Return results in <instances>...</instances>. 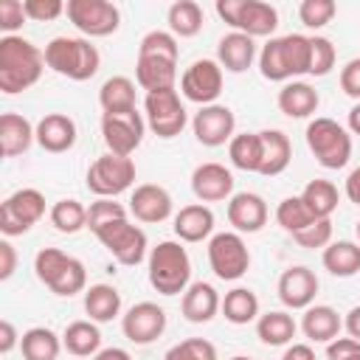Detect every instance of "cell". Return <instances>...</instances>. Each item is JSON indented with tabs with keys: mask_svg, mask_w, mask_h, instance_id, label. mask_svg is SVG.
I'll return each instance as SVG.
<instances>
[{
	"mask_svg": "<svg viewBox=\"0 0 360 360\" xmlns=\"http://www.w3.org/2000/svg\"><path fill=\"white\" fill-rule=\"evenodd\" d=\"M42 68H45V53L34 42L17 34L0 39V90L6 96L34 87L42 76Z\"/></svg>",
	"mask_w": 360,
	"mask_h": 360,
	"instance_id": "6da1fadb",
	"label": "cell"
},
{
	"mask_svg": "<svg viewBox=\"0 0 360 360\" xmlns=\"http://www.w3.org/2000/svg\"><path fill=\"white\" fill-rule=\"evenodd\" d=\"M42 53H45V65L53 73L68 76L73 82L93 79L98 73V65H101L96 45L84 37H53Z\"/></svg>",
	"mask_w": 360,
	"mask_h": 360,
	"instance_id": "7a4b0ae2",
	"label": "cell"
},
{
	"mask_svg": "<svg viewBox=\"0 0 360 360\" xmlns=\"http://www.w3.org/2000/svg\"><path fill=\"white\" fill-rule=\"evenodd\" d=\"M149 284L160 295H180L191 284V259L180 242H158L149 250Z\"/></svg>",
	"mask_w": 360,
	"mask_h": 360,
	"instance_id": "3957f363",
	"label": "cell"
},
{
	"mask_svg": "<svg viewBox=\"0 0 360 360\" xmlns=\"http://www.w3.org/2000/svg\"><path fill=\"white\" fill-rule=\"evenodd\" d=\"M34 270H37V278L56 295L70 298V295L82 292L87 284L84 264L59 248H42L34 259Z\"/></svg>",
	"mask_w": 360,
	"mask_h": 360,
	"instance_id": "277c9868",
	"label": "cell"
},
{
	"mask_svg": "<svg viewBox=\"0 0 360 360\" xmlns=\"http://www.w3.org/2000/svg\"><path fill=\"white\" fill-rule=\"evenodd\" d=\"M307 146L323 169H343L352 158V135L332 118H315L307 124Z\"/></svg>",
	"mask_w": 360,
	"mask_h": 360,
	"instance_id": "5b68a950",
	"label": "cell"
},
{
	"mask_svg": "<svg viewBox=\"0 0 360 360\" xmlns=\"http://www.w3.org/2000/svg\"><path fill=\"white\" fill-rule=\"evenodd\" d=\"M217 14L248 37H270L278 28V11L264 0H217Z\"/></svg>",
	"mask_w": 360,
	"mask_h": 360,
	"instance_id": "8992f818",
	"label": "cell"
},
{
	"mask_svg": "<svg viewBox=\"0 0 360 360\" xmlns=\"http://www.w3.org/2000/svg\"><path fill=\"white\" fill-rule=\"evenodd\" d=\"M208 264L217 278L222 281H236L248 273L250 267V250L236 231H222L208 239Z\"/></svg>",
	"mask_w": 360,
	"mask_h": 360,
	"instance_id": "52a82bcc",
	"label": "cell"
},
{
	"mask_svg": "<svg viewBox=\"0 0 360 360\" xmlns=\"http://www.w3.org/2000/svg\"><path fill=\"white\" fill-rule=\"evenodd\" d=\"M135 183V163L132 158H121V155H101L90 163L87 169V188L96 197H118L124 194L129 186Z\"/></svg>",
	"mask_w": 360,
	"mask_h": 360,
	"instance_id": "ba28073f",
	"label": "cell"
},
{
	"mask_svg": "<svg viewBox=\"0 0 360 360\" xmlns=\"http://www.w3.org/2000/svg\"><path fill=\"white\" fill-rule=\"evenodd\" d=\"M45 217V197L37 188H20L0 205V231L6 236H22Z\"/></svg>",
	"mask_w": 360,
	"mask_h": 360,
	"instance_id": "9c48e42d",
	"label": "cell"
},
{
	"mask_svg": "<svg viewBox=\"0 0 360 360\" xmlns=\"http://www.w3.org/2000/svg\"><path fill=\"white\" fill-rule=\"evenodd\" d=\"M65 14L84 37H110L121 25V11L110 0H68Z\"/></svg>",
	"mask_w": 360,
	"mask_h": 360,
	"instance_id": "30bf717a",
	"label": "cell"
},
{
	"mask_svg": "<svg viewBox=\"0 0 360 360\" xmlns=\"http://www.w3.org/2000/svg\"><path fill=\"white\" fill-rule=\"evenodd\" d=\"M96 239L112 253V259L118 264L135 267L146 256V233L138 225H132L129 219H118V222L104 225L101 231H96Z\"/></svg>",
	"mask_w": 360,
	"mask_h": 360,
	"instance_id": "8fae6325",
	"label": "cell"
},
{
	"mask_svg": "<svg viewBox=\"0 0 360 360\" xmlns=\"http://www.w3.org/2000/svg\"><path fill=\"white\" fill-rule=\"evenodd\" d=\"M143 110H146V124L158 138H174L183 132L188 115L186 107L177 96V90H158V93H146L143 98Z\"/></svg>",
	"mask_w": 360,
	"mask_h": 360,
	"instance_id": "7c38bea8",
	"label": "cell"
},
{
	"mask_svg": "<svg viewBox=\"0 0 360 360\" xmlns=\"http://www.w3.org/2000/svg\"><path fill=\"white\" fill-rule=\"evenodd\" d=\"M180 93L188 101L200 104V107L217 104V98L222 93V68H219V62H214V59L191 62L180 76Z\"/></svg>",
	"mask_w": 360,
	"mask_h": 360,
	"instance_id": "4fadbf2b",
	"label": "cell"
},
{
	"mask_svg": "<svg viewBox=\"0 0 360 360\" xmlns=\"http://www.w3.org/2000/svg\"><path fill=\"white\" fill-rule=\"evenodd\" d=\"M143 118L138 110H129V112H104L101 115V135H104V143L112 155H121V158H129L141 141H143Z\"/></svg>",
	"mask_w": 360,
	"mask_h": 360,
	"instance_id": "5bb4252c",
	"label": "cell"
},
{
	"mask_svg": "<svg viewBox=\"0 0 360 360\" xmlns=\"http://www.w3.org/2000/svg\"><path fill=\"white\" fill-rule=\"evenodd\" d=\"M121 329H124V338L127 340H132L135 346H146V343H152V340H158L163 335V329H166V312L155 301L132 304L127 309V315L121 318Z\"/></svg>",
	"mask_w": 360,
	"mask_h": 360,
	"instance_id": "9a60e30c",
	"label": "cell"
},
{
	"mask_svg": "<svg viewBox=\"0 0 360 360\" xmlns=\"http://www.w3.org/2000/svg\"><path fill=\"white\" fill-rule=\"evenodd\" d=\"M233 127H236V115H233V110L225 107V104L200 107V112H197L194 121H191L194 138H197L202 146H222V143H231Z\"/></svg>",
	"mask_w": 360,
	"mask_h": 360,
	"instance_id": "2e32d148",
	"label": "cell"
},
{
	"mask_svg": "<svg viewBox=\"0 0 360 360\" xmlns=\"http://www.w3.org/2000/svg\"><path fill=\"white\" fill-rule=\"evenodd\" d=\"M318 276L304 267V264H295V267H287L278 278V298L287 309H307L312 307L315 295H318Z\"/></svg>",
	"mask_w": 360,
	"mask_h": 360,
	"instance_id": "e0dca14e",
	"label": "cell"
},
{
	"mask_svg": "<svg viewBox=\"0 0 360 360\" xmlns=\"http://www.w3.org/2000/svg\"><path fill=\"white\" fill-rule=\"evenodd\" d=\"M191 191L200 202H222L233 197V174L222 163H200L191 172Z\"/></svg>",
	"mask_w": 360,
	"mask_h": 360,
	"instance_id": "ac0fdd59",
	"label": "cell"
},
{
	"mask_svg": "<svg viewBox=\"0 0 360 360\" xmlns=\"http://www.w3.org/2000/svg\"><path fill=\"white\" fill-rule=\"evenodd\" d=\"M129 211L138 222H163L172 217V194L158 186V183H143V186H135L132 197H129Z\"/></svg>",
	"mask_w": 360,
	"mask_h": 360,
	"instance_id": "d6986e66",
	"label": "cell"
},
{
	"mask_svg": "<svg viewBox=\"0 0 360 360\" xmlns=\"http://www.w3.org/2000/svg\"><path fill=\"white\" fill-rule=\"evenodd\" d=\"M228 222L236 233H259L267 222V202L253 191H239L228 200Z\"/></svg>",
	"mask_w": 360,
	"mask_h": 360,
	"instance_id": "ffe728a7",
	"label": "cell"
},
{
	"mask_svg": "<svg viewBox=\"0 0 360 360\" xmlns=\"http://www.w3.org/2000/svg\"><path fill=\"white\" fill-rule=\"evenodd\" d=\"M37 143L45 152H68L76 143V121L65 112H48L37 124Z\"/></svg>",
	"mask_w": 360,
	"mask_h": 360,
	"instance_id": "44dd1931",
	"label": "cell"
},
{
	"mask_svg": "<svg viewBox=\"0 0 360 360\" xmlns=\"http://www.w3.org/2000/svg\"><path fill=\"white\" fill-rule=\"evenodd\" d=\"M222 301H219V292L214 290V284L208 281H194L188 284V290L183 292V318L191 321V323H208L217 312H219Z\"/></svg>",
	"mask_w": 360,
	"mask_h": 360,
	"instance_id": "7402d4cb",
	"label": "cell"
},
{
	"mask_svg": "<svg viewBox=\"0 0 360 360\" xmlns=\"http://www.w3.org/2000/svg\"><path fill=\"white\" fill-rule=\"evenodd\" d=\"M253 59H256V42H253V37H248L242 31L225 34L217 45V62H219V68H225L231 73L248 70L253 65Z\"/></svg>",
	"mask_w": 360,
	"mask_h": 360,
	"instance_id": "603a6c76",
	"label": "cell"
},
{
	"mask_svg": "<svg viewBox=\"0 0 360 360\" xmlns=\"http://www.w3.org/2000/svg\"><path fill=\"white\" fill-rule=\"evenodd\" d=\"M34 141H37V127H31L28 118H22L17 112L0 115V155L3 158L22 155Z\"/></svg>",
	"mask_w": 360,
	"mask_h": 360,
	"instance_id": "cb8c5ba5",
	"label": "cell"
},
{
	"mask_svg": "<svg viewBox=\"0 0 360 360\" xmlns=\"http://www.w3.org/2000/svg\"><path fill=\"white\" fill-rule=\"evenodd\" d=\"M174 233L183 242H202L214 233V211L202 202L183 205L174 214Z\"/></svg>",
	"mask_w": 360,
	"mask_h": 360,
	"instance_id": "d4e9b609",
	"label": "cell"
},
{
	"mask_svg": "<svg viewBox=\"0 0 360 360\" xmlns=\"http://www.w3.org/2000/svg\"><path fill=\"white\" fill-rule=\"evenodd\" d=\"M135 79H138V84H141L146 93L174 90V82H177V62L160 59V56H138Z\"/></svg>",
	"mask_w": 360,
	"mask_h": 360,
	"instance_id": "484cf974",
	"label": "cell"
},
{
	"mask_svg": "<svg viewBox=\"0 0 360 360\" xmlns=\"http://www.w3.org/2000/svg\"><path fill=\"white\" fill-rule=\"evenodd\" d=\"M340 315L326 307V304H315V307H307L304 309V318H301V332L312 340V343H332L335 338H340Z\"/></svg>",
	"mask_w": 360,
	"mask_h": 360,
	"instance_id": "4316f807",
	"label": "cell"
},
{
	"mask_svg": "<svg viewBox=\"0 0 360 360\" xmlns=\"http://www.w3.org/2000/svg\"><path fill=\"white\" fill-rule=\"evenodd\" d=\"M318 104H321L318 90L307 82H287L278 90V110L287 118H309L318 110Z\"/></svg>",
	"mask_w": 360,
	"mask_h": 360,
	"instance_id": "83f0119b",
	"label": "cell"
},
{
	"mask_svg": "<svg viewBox=\"0 0 360 360\" xmlns=\"http://www.w3.org/2000/svg\"><path fill=\"white\" fill-rule=\"evenodd\" d=\"M259 135H262V146H264L259 174H264V177H276V174H281V172L290 166L292 143H290V138H287L281 129H262Z\"/></svg>",
	"mask_w": 360,
	"mask_h": 360,
	"instance_id": "f1b7e54d",
	"label": "cell"
},
{
	"mask_svg": "<svg viewBox=\"0 0 360 360\" xmlns=\"http://www.w3.org/2000/svg\"><path fill=\"white\" fill-rule=\"evenodd\" d=\"M84 312L93 323H107L121 312V292L112 284H93L84 290Z\"/></svg>",
	"mask_w": 360,
	"mask_h": 360,
	"instance_id": "f546056e",
	"label": "cell"
},
{
	"mask_svg": "<svg viewBox=\"0 0 360 360\" xmlns=\"http://www.w3.org/2000/svg\"><path fill=\"white\" fill-rule=\"evenodd\" d=\"M298 197L304 200V205L309 208V214H312L315 219H329V217L335 214L338 202H340L338 186H335V183H329V180H321V177L309 180Z\"/></svg>",
	"mask_w": 360,
	"mask_h": 360,
	"instance_id": "4dcf8cb0",
	"label": "cell"
},
{
	"mask_svg": "<svg viewBox=\"0 0 360 360\" xmlns=\"http://www.w3.org/2000/svg\"><path fill=\"white\" fill-rule=\"evenodd\" d=\"M295 329H298V326H295L292 315L284 312V309L264 312V315H259V321H256V335H259V340L267 343V346H287V343L295 338Z\"/></svg>",
	"mask_w": 360,
	"mask_h": 360,
	"instance_id": "1f68e13d",
	"label": "cell"
},
{
	"mask_svg": "<svg viewBox=\"0 0 360 360\" xmlns=\"http://www.w3.org/2000/svg\"><path fill=\"white\" fill-rule=\"evenodd\" d=\"M62 346L76 357H93L101 352V332L93 321H73L62 335Z\"/></svg>",
	"mask_w": 360,
	"mask_h": 360,
	"instance_id": "d6a6232c",
	"label": "cell"
},
{
	"mask_svg": "<svg viewBox=\"0 0 360 360\" xmlns=\"http://www.w3.org/2000/svg\"><path fill=\"white\" fill-rule=\"evenodd\" d=\"M323 267L338 276V278H349L354 273H360V245L357 242H329L323 248Z\"/></svg>",
	"mask_w": 360,
	"mask_h": 360,
	"instance_id": "836d02e7",
	"label": "cell"
},
{
	"mask_svg": "<svg viewBox=\"0 0 360 360\" xmlns=\"http://www.w3.org/2000/svg\"><path fill=\"white\" fill-rule=\"evenodd\" d=\"M98 104L104 112H129L135 110V84L127 76H110L98 90Z\"/></svg>",
	"mask_w": 360,
	"mask_h": 360,
	"instance_id": "e575fe53",
	"label": "cell"
},
{
	"mask_svg": "<svg viewBox=\"0 0 360 360\" xmlns=\"http://www.w3.org/2000/svg\"><path fill=\"white\" fill-rule=\"evenodd\" d=\"M262 155H264V146H262V135L259 132L233 135L231 143H228V158L242 172H259L262 169Z\"/></svg>",
	"mask_w": 360,
	"mask_h": 360,
	"instance_id": "d590c367",
	"label": "cell"
},
{
	"mask_svg": "<svg viewBox=\"0 0 360 360\" xmlns=\"http://www.w3.org/2000/svg\"><path fill=\"white\" fill-rule=\"evenodd\" d=\"M219 309H222L225 321H231L236 326H245V323H250V321L259 318V298L248 287H233L231 292H225Z\"/></svg>",
	"mask_w": 360,
	"mask_h": 360,
	"instance_id": "8d00e7d4",
	"label": "cell"
},
{
	"mask_svg": "<svg viewBox=\"0 0 360 360\" xmlns=\"http://www.w3.org/2000/svg\"><path fill=\"white\" fill-rule=\"evenodd\" d=\"M20 349H22L25 360H56L59 349H62V340L48 326H34V329L22 332Z\"/></svg>",
	"mask_w": 360,
	"mask_h": 360,
	"instance_id": "74e56055",
	"label": "cell"
},
{
	"mask_svg": "<svg viewBox=\"0 0 360 360\" xmlns=\"http://www.w3.org/2000/svg\"><path fill=\"white\" fill-rule=\"evenodd\" d=\"M169 31L174 37H197L202 31V8L194 0H177L169 6Z\"/></svg>",
	"mask_w": 360,
	"mask_h": 360,
	"instance_id": "f35d334b",
	"label": "cell"
},
{
	"mask_svg": "<svg viewBox=\"0 0 360 360\" xmlns=\"http://www.w3.org/2000/svg\"><path fill=\"white\" fill-rule=\"evenodd\" d=\"M276 222L287 231V233H301L304 228H309L312 222H315V217L309 214V208L304 205V200L301 197H284L281 202H278V208H276Z\"/></svg>",
	"mask_w": 360,
	"mask_h": 360,
	"instance_id": "ab89813d",
	"label": "cell"
},
{
	"mask_svg": "<svg viewBox=\"0 0 360 360\" xmlns=\"http://www.w3.org/2000/svg\"><path fill=\"white\" fill-rule=\"evenodd\" d=\"M51 222L62 233H79L87 228V208L79 200H59L51 208Z\"/></svg>",
	"mask_w": 360,
	"mask_h": 360,
	"instance_id": "60d3db41",
	"label": "cell"
},
{
	"mask_svg": "<svg viewBox=\"0 0 360 360\" xmlns=\"http://www.w3.org/2000/svg\"><path fill=\"white\" fill-rule=\"evenodd\" d=\"M259 70H262V76L270 79V82H287V79H290L281 37H270V39H267V45H264L262 53H259Z\"/></svg>",
	"mask_w": 360,
	"mask_h": 360,
	"instance_id": "b9f144b4",
	"label": "cell"
},
{
	"mask_svg": "<svg viewBox=\"0 0 360 360\" xmlns=\"http://www.w3.org/2000/svg\"><path fill=\"white\" fill-rule=\"evenodd\" d=\"M281 45H284V59H287L290 76L309 73V53H312L309 37H304V34H287V37H281Z\"/></svg>",
	"mask_w": 360,
	"mask_h": 360,
	"instance_id": "7bdbcfd3",
	"label": "cell"
},
{
	"mask_svg": "<svg viewBox=\"0 0 360 360\" xmlns=\"http://www.w3.org/2000/svg\"><path fill=\"white\" fill-rule=\"evenodd\" d=\"M177 39L172 31H149L143 39H141V48H138V56H160V59H172L177 62Z\"/></svg>",
	"mask_w": 360,
	"mask_h": 360,
	"instance_id": "ee69618b",
	"label": "cell"
},
{
	"mask_svg": "<svg viewBox=\"0 0 360 360\" xmlns=\"http://www.w3.org/2000/svg\"><path fill=\"white\" fill-rule=\"evenodd\" d=\"M118 219H127V208H124L121 202L110 200V197H98V200L90 202V208H87V228H90L93 233L101 231V228L110 225V222H118Z\"/></svg>",
	"mask_w": 360,
	"mask_h": 360,
	"instance_id": "f6af8a7d",
	"label": "cell"
},
{
	"mask_svg": "<svg viewBox=\"0 0 360 360\" xmlns=\"http://www.w3.org/2000/svg\"><path fill=\"white\" fill-rule=\"evenodd\" d=\"M163 360H217V349L205 338H188L177 346H172Z\"/></svg>",
	"mask_w": 360,
	"mask_h": 360,
	"instance_id": "bcb514c9",
	"label": "cell"
},
{
	"mask_svg": "<svg viewBox=\"0 0 360 360\" xmlns=\"http://www.w3.org/2000/svg\"><path fill=\"white\" fill-rule=\"evenodd\" d=\"M338 14V6L332 0H304L298 6V20L307 28H323L326 22H332V17Z\"/></svg>",
	"mask_w": 360,
	"mask_h": 360,
	"instance_id": "7dc6e473",
	"label": "cell"
},
{
	"mask_svg": "<svg viewBox=\"0 0 360 360\" xmlns=\"http://www.w3.org/2000/svg\"><path fill=\"white\" fill-rule=\"evenodd\" d=\"M309 45H312V53H309V76H326L332 68H335V45L332 39L326 37H309Z\"/></svg>",
	"mask_w": 360,
	"mask_h": 360,
	"instance_id": "c3c4849f",
	"label": "cell"
},
{
	"mask_svg": "<svg viewBox=\"0 0 360 360\" xmlns=\"http://www.w3.org/2000/svg\"><path fill=\"white\" fill-rule=\"evenodd\" d=\"M301 248H326L332 242V219H315L309 228L292 236Z\"/></svg>",
	"mask_w": 360,
	"mask_h": 360,
	"instance_id": "681fc988",
	"label": "cell"
},
{
	"mask_svg": "<svg viewBox=\"0 0 360 360\" xmlns=\"http://www.w3.org/2000/svg\"><path fill=\"white\" fill-rule=\"evenodd\" d=\"M22 6H25V17L34 22H51L68 8L62 0H25Z\"/></svg>",
	"mask_w": 360,
	"mask_h": 360,
	"instance_id": "f907efd6",
	"label": "cell"
},
{
	"mask_svg": "<svg viewBox=\"0 0 360 360\" xmlns=\"http://www.w3.org/2000/svg\"><path fill=\"white\" fill-rule=\"evenodd\" d=\"M25 6L20 0H3L0 3V28L6 31V37H11L17 28L25 25Z\"/></svg>",
	"mask_w": 360,
	"mask_h": 360,
	"instance_id": "816d5d0a",
	"label": "cell"
},
{
	"mask_svg": "<svg viewBox=\"0 0 360 360\" xmlns=\"http://www.w3.org/2000/svg\"><path fill=\"white\" fill-rule=\"evenodd\" d=\"M340 90L349 96V98H357L360 101V56L357 59H349L340 70Z\"/></svg>",
	"mask_w": 360,
	"mask_h": 360,
	"instance_id": "f5cc1de1",
	"label": "cell"
},
{
	"mask_svg": "<svg viewBox=\"0 0 360 360\" xmlns=\"http://www.w3.org/2000/svg\"><path fill=\"white\" fill-rule=\"evenodd\" d=\"M354 352H360V340H354V338H335L332 343H326V357L329 360H343Z\"/></svg>",
	"mask_w": 360,
	"mask_h": 360,
	"instance_id": "db71d44e",
	"label": "cell"
},
{
	"mask_svg": "<svg viewBox=\"0 0 360 360\" xmlns=\"http://www.w3.org/2000/svg\"><path fill=\"white\" fill-rule=\"evenodd\" d=\"M17 270V250L8 239H0V281L11 278Z\"/></svg>",
	"mask_w": 360,
	"mask_h": 360,
	"instance_id": "11a10c76",
	"label": "cell"
},
{
	"mask_svg": "<svg viewBox=\"0 0 360 360\" xmlns=\"http://www.w3.org/2000/svg\"><path fill=\"white\" fill-rule=\"evenodd\" d=\"M20 335H17V329H14V323L11 321H3L0 323V354H8L20 340H17Z\"/></svg>",
	"mask_w": 360,
	"mask_h": 360,
	"instance_id": "9f6ffc18",
	"label": "cell"
},
{
	"mask_svg": "<svg viewBox=\"0 0 360 360\" xmlns=\"http://www.w3.org/2000/svg\"><path fill=\"white\" fill-rule=\"evenodd\" d=\"M281 360H315V352L309 343H292V346H287Z\"/></svg>",
	"mask_w": 360,
	"mask_h": 360,
	"instance_id": "6f0895ef",
	"label": "cell"
},
{
	"mask_svg": "<svg viewBox=\"0 0 360 360\" xmlns=\"http://www.w3.org/2000/svg\"><path fill=\"white\" fill-rule=\"evenodd\" d=\"M343 326H346L349 338L360 340V307H352V309L346 312V318H343Z\"/></svg>",
	"mask_w": 360,
	"mask_h": 360,
	"instance_id": "680465c9",
	"label": "cell"
},
{
	"mask_svg": "<svg viewBox=\"0 0 360 360\" xmlns=\"http://www.w3.org/2000/svg\"><path fill=\"white\" fill-rule=\"evenodd\" d=\"M346 197H349L352 202H357V205H360V166H357V169H352V172H349V177H346Z\"/></svg>",
	"mask_w": 360,
	"mask_h": 360,
	"instance_id": "91938a15",
	"label": "cell"
},
{
	"mask_svg": "<svg viewBox=\"0 0 360 360\" xmlns=\"http://www.w3.org/2000/svg\"><path fill=\"white\" fill-rule=\"evenodd\" d=\"M93 360H132L127 349H118V346H110V349H101L98 354H93Z\"/></svg>",
	"mask_w": 360,
	"mask_h": 360,
	"instance_id": "94428289",
	"label": "cell"
},
{
	"mask_svg": "<svg viewBox=\"0 0 360 360\" xmlns=\"http://www.w3.org/2000/svg\"><path fill=\"white\" fill-rule=\"evenodd\" d=\"M349 132L352 135H360V101L349 110Z\"/></svg>",
	"mask_w": 360,
	"mask_h": 360,
	"instance_id": "6125c7cd",
	"label": "cell"
},
{
	"mask_svg": "<svg viewBox=\"0 0 360 360\" xmlns=\"http://www.w3.org/2000/svg\"><path fill=\"white\" fill-rule=\"evenodd\" d=\"M343 360H360V352H354V354H349V357H343Z\"/></svg>",
	"mask_w": 360,
	"mask_h": 360,
	"instance_id": "be15d7a7",
	"label": "cell"
},
{
	"mask_svg": "<svg viewBox=\"0 0 360 360\" xmlns=\"http://www.w3.org/2000/svg\"><path fill=\"white\" fill-rule=\"evenodd\" d=\"M231 360H250V357H242V354H236V357H231Z\"/></svg>",
	"mask_w": 360,
	"mask_h": 360,
	"instance_id": "e7e4bbea",
	"label": "cell"
},
{
	"mask_svg": "<svg viewBox=\"0 0 360 360\" xmlns=\"http://www.w3.org/2000/svg\"><path fill=\"white\" fill-rule=\"evenodd\" d=\"M354 231H357V239H360V219H357V225H354Z\"/></svg>",
	"mask_w": 360,
	"mask_h": 360,
	"instance_id": "03108f58",
	"label": "cell"
}]
</instances>
